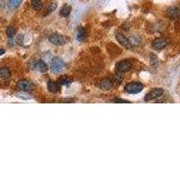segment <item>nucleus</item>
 I'll return each mask as SVG.
<instances>
[{"label":"nucleus","instance_id":"obj_1","mask_svg":"<svg viewBox=\"0 0 180 180\" xmlns=\"http://www.w3.org/2000/svg\"><path fill=\"white\" fill-rule=\"evenodd\" d=\"M49 41L55 45H63L69 42V38L59 34H52L49 37Z\"/></svg>","mask_w":180,"mask_h":180},{"label":"nucleus","instance_id":"obj_2","mask_svg":"<svg viewBox=\"0 0 180 180\" xmlns=\"http://www.w3.org/2000/svg\"><path fill=\"white\" fill-rule=\"evenodd\" d=\"M124 89L129 94H138L143 89V85L140 82H132L126 85Z\"/></svg>","mask_w":180,"mask_h":180},{"label":"nucleus","instance_id":"obj_3","mask_svg":"<svg viewBox=\"0 0 180 180\" xmlns=\"http://www.w3.org/2000/svg\"><path fill=\"white\" fill-rule=\"evenodd\" d=\"M66 65L64 63V61L61 60L59 57H56V58H53L51 60V70L55 73H60L64 69H65Z\"/></svg>","mask_w":180,"mask_h":180},{"label":"nucleus","instance_id":"obj_4","mask_svg":"<svg viewBox=\"0 0 180 180\" xmlns=\"http://www.w3.org/2000/svg\"><path fill=\"white\" fill-rule=\"evenodd\" d=\"M132 64L128 60H122L120 62L116 63V65H115V69H116L117 72H121V73L129 71L132 70Z\"/></svg>","mask_w":180,"mask_h":180},{"label":"nucleus","instance_id":"obj_5","mask_svg":"<svg viewBox=\"0 0 180 180\" xmlns=\"http://www.w3.org/2000/svg\"><path fill=\"white\" fill-rule=\"evenodd\" d=\"M17 87L24 92H30L34 88V86L32 82L26 80V79H22L17 82Z\"/></svg>","mask_w":180,"mask_h":180},{"label":"nucleus","instance_id":"obj_6","mask_svg":"<svg viewBox=\"0 0 180 180\" xmlns=\"http://www.w3.org/2000/svg\"><path fill=\"white\" fill-rule=\"evenodd\" d=\"M164 93V90L163 88H154L152 89L150 93H148L146 96H145V100L146 101H150V100H153V99H156L158 98L159 96H161Z\"/></svg>","mask_w":180,"mask_h":180},{"label":"nucleus","instance_id":"obj_7","mask_svg":"<svg viewBox=\"0 0 180 180\" xmlns=\"http://www.w3.org/2000/svg\"><path fill=\"white\" fill-rule=\"evenodd\" d=\"M116 40H117V42L120 43L122 47H124V48L126 49L132 48V43H131V42H130L125 36L123 35L122 34H120V33L117 34H116Z\"/></svg>","mask_w":180,"mask_h":180},{"label":"nucleus","instance_id":"obj_8","mask_svg":"<svg viewBox=\"0 0 180 180\" xmlns=\"http://www.w3.org/2000/svg\"><path fill=\"white\" fill-rule=\"evenodd\" d=\"M167 46V41L163 38L155 39L152 42V47L156 50H161Z\"/></svg>","mask_w":180,"mask_h":180},{"label":"nucleus","instance_id":"obj_9","mask_svg":"<svg viewBox=\"0 0 180 180\" xmlns=\"http://www.w3.org/2000/svg\"><path fill=\"white\" fill-rule=\"evenodd\" d=\"M98 86L103 89V90H109L112 86H113V83L110 79L108 78H104L101 81H99L98 83Z\"/></svg>","mask_w":180,"mask_h":180},{"label":"nucleus","instance_id":"obj_10","mask_svg":"<svg viewBox=\"0 0 180 180\" xmlns=\"http://www.w3.org/2000/svg\"><path fill=\"white\" fill-rule=\"evenodd\" d=\"M168 15L171 19H177L180 15V10L178 7H170L168 10Z\"/></svg>","mask_w":180,"mask_h":180},{"label":"nucleus","instance_id":"obj_11","mask_svg":"<svg viewBox=\"0 0 180 180\" xmlns=\"http://www.w3.org/2000/svg\"><path fill=\"white\" fill-rule=\"evenodd\" d=\"M35 69L40 72H46L48 70V65L43 60H39L35 64Z\"/></svg>","mask_w":180,"mask_h":180},{"label":"nucleus","instance_id":"obj_12","mask_svg":"<svg viewBox=\"0 0 180 180\" xmlns=\"http://www.w3.org/2000/svg\"><path fill=\"white\" fill-rule=\"evenodd\" d=\"M48 89L50 93H57L60 90V85L55 81H49Z\"/></svg>","mask_w":180,"mask_h":180},{"label":"nucleus","instance_id":"obj_13","mask_svg":"<svg viewBox=\"0 0 180 180\" xmlns=\"http://www.w3.org/2000/svg\"><path fill=\"white\" fill-rule=\"evenodd\" d=\"M11 76V72L7 68H1L0 69V78L2 79H8Z\"/></svg>","mask_w":180,"mask_h":180},{"label":"nucleus","instance_id":"obj_14","mask_svg":"<svg viewBox=\"0 0 180 180\" xmlns=\"http://www.w3.org/2000/svg\"><path fill=\"white\" fill-rule=\"evenodd\" d=\"M123 79V73H121V72H117L114 78H113V80H112V83L113 85H119L122 81Z\"/></svg>","mask_w":180,"mask_h":180},{"label":"nucleus","instance_id":"obj_15","mask_svg":"<svg viewBox=\"0 0 180 180\" xmlns=\"http://www.w3.org/2000/svg\"><path fill=\"white\" fill-rule=\"evenodd\" d=\"M70 12H71V6H69V5H65V6L60 9V14L61 16L66 17V16H68V15L70 14Z\"/></svg>","mask_w":180,"mask_h":180},{"label":"nucleus","instance_id":"obj_16","mask_svg":"<svg viewBox=\"0 0 180 180\" xmlns=\"http://www.w3.org/2000/svg\"><path fill=\"white\" fill-rule=\"evenodd\" d=\"M22 1L23 0H8V7L11 10H14L19 6V5L22 3Z\"/></svg>","mask_w":180,"mask_h":180},{"label":"nucleus","instance_id":"obj_17","mask_svg":"<svg viewBox=\"0 0 180 180\" xmlns=\"http://www.w3.org/2000/svg\"><path fill=\"white\" fill-rule=\"evenodd\" d=\"M85 38H86V30H85L84 28H81V27L78 28V31H77V39H78V41L82 42Z\"/></svg>","mask_w":180,"mask_h":180},{"label":"nucleus","instance_id":"obj_18","mask_svg":"<svg viewBox=\"0 0 180 180\" xmlns=\"http://www.w3.org/2000/svg\"><path fill=\"white\" fill-rule=\"evenodd\" d=\"M32 6L33 8L36 10V11H39L42 8V2L41 0H33L32 2Z\"/></svg>","mask_w":180,"mask_h":180},{"label":"nucleus","instance_id":"obj_19","mask_svg":"<svg viewBox=\"0 0 180 180\" xmlns=\"http://www.w3.org/2000/svg\"><path fill=\"white\" fill-rule=\"evenodd\" d=\"M15 33H16L15 28L13 27V26H9V27L6 29V34H7V36H8L9 38H13L14 36L15 35Z\"/></svg>","mask_w":180,"mask_h":180},{"label":"nucleus","instance_id":"obj_20","mask_svg":"<svg viewBox=\"0 0 180 180\" xmlns=\"http://www.w3.org/2000/svg\"><path fill=\"white\" fill-rule=\"evenodd\" d=\"M150 64L154 68H157L158 65V60L156 55H154V54H151L150 55Z\"/></svg>","mask_w":180,"mask_h":180},{"label":"nucleus","instance_id":"obj_21","mask_svg":"<svg viewBox=\"0 0 180 180\" xmlns=\"http://www.w3.org/2000/svg\"><path fill=\"white\" fill-rule=\"evenodd\" d=\"M71 82H72L71 78H67V77H64V78H60V85H62V86H69V85L71 84Z\"/></svg>","mask_w":180,"mask_h":180},{"label":"nucleus","instance_id":"obj_22","mask_svg":"<svg viewBox=\"0 0 180 180\" xmlns=\"http://www.w3.org/2000/svg\"><path fill=\"white\" fill-rule=\"evenodd\" d=\"M56 7H57V4H56V3H51V4L50 5L49 8L47 9V11H48V13L53 12V11H55Z\"/></svg>","mask_w":180,"mask_h":180},{"label":"nucleus","instance_id":"obj_23","mask_svg":"<svg viewBox=\"0 0 180 180\" xmlns=\"http://www.w3.org/2000/svg\"><path fill=\"white\" fill-rule=\"evenodd\" d=\"M23 39H24L23 35L17 36V38H16V43H18L19 45H23Z\"/></svg>","mask_w":180,"mask_h":180},{"label":"nucleus","instance_id":"obj_24","mask_svg":"<svg viewBox=\"0 0 180 180\" xmlns=\"http://www.w3.org/2000/svg\"><path fill=\"white\" fill-rule=\"evenodd\" d=\"M115 102L116 103H129V101H125V100H122V99H116Z\"/></svg>","mask_w":180,"mask_h":180},{"label":"nucleus","instance_id":"obj_25","mask_svg":"<svg viewBox=\"0 0 180 180\" xmlns=\"http://www.w3.org/2000/svg\"><path fill=\"white\" fill-rule=\"evenodd\" d=\"M5 53V50H3V49H0V56L1 55H3Z\"/></svg>","mask_w":180,"mask_h":180}]
</instances>
